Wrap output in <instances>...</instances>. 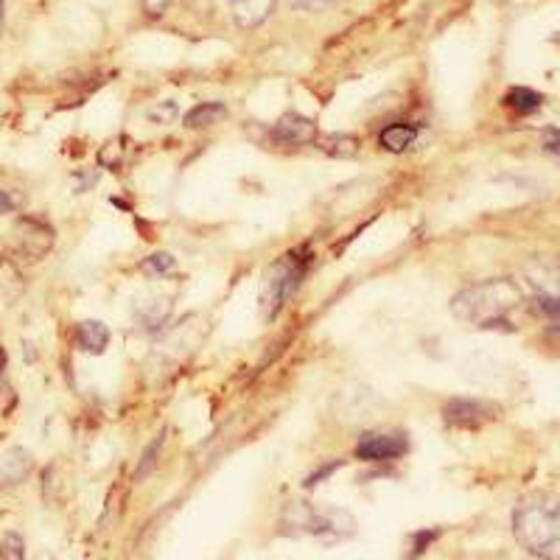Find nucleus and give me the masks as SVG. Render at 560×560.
Wrapping results in <instances>:
<instances>
[{
    "mask_svg": "<svg viewBox=\"0 0 560 560\" xmlns=\"http://www.w3.org/2000/svg\"><path fill=\"white\" fill-rule=\"evenodd\" d=\"M518 303H522V289L516 287V280L490 278L454 294L452 312L457 319L477 328H508L510 331L508 314Z\"/></svg>",
    "mask_w": 560,
    "mask_h": 560,
    "instance_id": "nucleus-1",
    "label": "nucleus"
},
{
    "mask_svg": "<svg viewBox=\"0 0 560 560\" xmlns=\"http://www.w3.org/2000/svg\"><path fill=\"white\" fill-rule=\"evenodd\" d=\"M513 535L535 558L560 560V499L549 493L524 497L513 510Z\"/></svg>",
    "mask_w": 560,
    "mask_h": 560,
    "instance_id": "nucleus-2",
    "label": "nucleus"
},
{
    "mask_svg": "<svg viewBox=\"0 0 560 560\" xmlns=\"http://www.w3.org/2000/svg\"><path fill=\"white\" fill-rule=\"evenodd\" d=\"M283 535H314L319 541H342L353 535V516L339 508H314L312 502H289L280 513Z\"/></svg>",
    "mask_w": 560,
    "mask_h": 560,
    "instance_id": "nucleus-3",
    "label": "nucleus"
},
{
    "mask_svg": "<svg viewBox=\"0 0 560 560\" xmlns=\"http://www.w3.org/2000/svg\"><path fill=\"white\" fill-rule=\"evenodd\" d=\"M308 264H312V253H289L267 269V278H264L261 287L264 319H275V314L287 306V300L298 292L303 278H306Z\"/></svg>",
    "mask_w": 560,
    "mask_h": 560,
    "instance_id": "nucleus-4",
    "label": "nucleus"
},
{
    "mask_svg": "<svg viewBox=\"0 0 560 560\" xmlns=\"http://www.w3.org/2000/svg\"><path fill=\"white\" fill-rule=\"evenodd\" d=\"M524 275L538 308L549 317H560V258H535Z\"/></svg>",
    "mask_w": 560,
    "mask_h": 560,
    "instance_id": "nucleus-5",
    "label": "nucleus"
},
{
    "mask_svg": "<svg viewBox=\"0 0 560 560\" xmlns=\"http://www.w3.org/2000/svg\"><path fill=\"white\" fill-rule=\"evenodd\" d=\"M409 452V440L404 432H364L357 443V457L362 463H387V459H401Z\"/></svg>",
    "mask_w": 560,
    "mask_h": 560,
    "instance_id": "nucleus-6",
    "label": "nucleus"
},
{
    "mask_svg": "<svg viewBox=\"0 0 560 560\" xmlns=\"http://www.w3.org/2000/svg\"><path fill=\"white\" fill-rule=\"evenodd\" d=\"M497 412H499L497 404L479 401V398H452V401L443 407V418H446V423L457 429H479L482 423L497 418Z\"/></svg>",
    "mask_w": 560,
    "mask_h": 560,
    "instance_id": "nucleus-7",
    "label": "nucleus"
},
{
    "mask_svg": "<svg viewBox=\"0 0 560 560\" xmlns=\"http://www.w3.org/2000/svg\"><path fill=\"white\" fill-rule=\"evenodd\" d=\"M269 138L278 147H308V143L317 140V124L306 118V115L287 113L269 127Z\"/></svg>",
    "mask_w": 560,
    "mask_h": 560,
    "instance_id": "nucleus-8",
    "label": "nucleus"
},
{
    "mask_svg": "<svg viewBox=\"0 0 560 560\" xmlns=\"http://www.w3.org/2000/svg\"><path fill=\"white\" fill-rule=\"evenodd\" d=\"M275 3L278 0H230V14H233V23L238 28L253 32L272 18Z\"/></svg>",
    "mask_w": 560,
    "mask_h": 560,
    "instance_id": "nucleus-9",
    "label": "nucleus"
},
{
    "mask_svg": "<svg viewBox=\"0 0 560 560\" xmlns=\"http://www.w3.org/2000/svg\"><path fill=\"white\" fill-rule=\"evenodd\" d=\"M20 230H23V249H26L32 258H43V255L51 249L54 233L51 228L39 222V219H20Z\"/></svg>",
    "mask_w": 560,
    "mask_h": 560,
    "instance_id": "nucleus-10",
    "label": "nucleus"
},
{
    "mask_svg": "<svg viewBox=\"0 0 560 560\" xmlns=\"http://www.w3.org/2000/svg\"><path fill=\"white\" fill-rule=\"evenodd\" d=\"M34 463H32V454L26 448H12V452L3 454L0 459V482L7 485H18L32 474Z\"/></svg>",
    "mask_w": 560,
    "mask_h": 560,
    "instance_id": "nucleus-11",
    "label": "nucleus"
},
{
    "mask_svg": "<svg viewBox=\"0 0 560 560\" xmlns=\"http://www.w3.org/2000/svg\"><path fill=\"white\" fill-rule=\"evenodd\" d=\"M109 345V328L98 319H84L79 323V348L88 350V353H104Z\"/></svg>",
    "mask_w": 560,
    "mask_h": 560,
    "instance_id": "nucleus-12",
    "label": "nucleus"
},
{
    "mask_svg": "<svg viewBox=\"0 0 560 560\" xmlns=\"http://www.w3.org/2000/svg\"><path fill=\"white\" fill-rule=\"evenodd\" d=\"M415 138H418V127L415 124H389L387 129H382V135H378V143H382L387 152H407L409 147L415 143Z\"/></svg>",
    "mask_w": 560,
    "mask_h": 560,
    "instance_id": "nucleus-13",
    "label": "nucleus"
},
{
    "mask_svg": "<svg viewBox=\"0 0 560 560\" xmlns=\"http://www.w3.org/2000/svg\"><path fill=\"white\" fill-rule=\"evenodd\" d=\"M224 115H228L224 104L202 102V104H197V107H194L191 113H185L183 124L188 129H208V127H213V124L222 121Z\"/></svg>",
    "mask_w": 560,
    "mask_h": 560,
    "instance_id": "nucleus-14",
    "label": "nucleus"
},
{
    "mask_svg": "<svg viewBox=\"0 0 560 560\" xmlns=\"http://www.w3.org/2000/svg\"><path fill=\"white\" fill-rule=\"evenodd\" d=\"M541 93H535L529 88H513L504 93V104L518 115H533L535 109H541Z\"/></svg>",
    "mask_w": 560,
    "mask_h": 560,
    "instance_id": "nucleus-15",
    "label": "nucleus"
},
{
    "mask_svg": "<svg viewBox=\"0 0 560 560\" xmlns=\"http://www.w3.org/2000/svg\"><path fill=\"white\" fill-rule=\"evenodd\" d=\"M319 149H323L325 154H331V158H353V154H359V138H353V135H325L323 140H319Z\"/></svg>",
    "mask_w": 560,
    "mask_h": 560,
    "instance_id": "nucleus-16",
    "label": "nucleus"
},
{
    "mask_svg": "<svg viewBox=\"0 0 560 560\" xmlns=\"http://www.w3.org/2000/svg\"><path fill=\"white\" fill-rule=\"evenodd\" d=\"M166 434L168 432H166V429H163V432H160L158 438H154L152 443H149L147 452H143V457H140V463H138V471H135V479H143L149 471H152L154 465H158L160 448H163V443H166Z\"/></svg>",
    "mask_w": 560,
    "mask_h": 560,
    "instance_id": "nucleus-17",
    "label": "nucleus"
},
{
    "mask_svg": "<svg viewBox=\"0 0 560 560\" xmlns=\"http://www.w3.org/2000/svg\"><path fill=\"white\" fill-rule=\"evenodd\" d=\"M143 269L149 275H158V278H168V275L177 272V258L172 253H154L143 261Z\"/></svg>",
    "mask_w": 560,
    "mask_h": 560,
    "instance_id": "nucleus-18",
    "label": "nucleus"
},
{
    "mask_svg": "<svg viewBox=\"0 0 560 560\" xmlns=\"http://www.w3.org/2000/svg\"><path fill=\"white\" fill-rule=\"evenodd\" d=\"M0 560H26V544L18 533H7L0 541Z\"/></svg>",
    "mask_w": 560,
    "mask_h": 560,
    "instance_id": "nucleus-19",
    "label": "nucleus"
},
{
    "mask_svg": "<svg viewBox=\"0 0 560 560\" xmlns=\"http://www.w3.org/2000/svg\"><path fill=\"white\" fill-rule=\"evenodd\" d=\"M440 527H432V529H418V533L412 535V547H409V558L407 560H415V558H420V555L427 552L429 547H432L434 541H438L440 538Z\"/></svg>",
    "mask_w": 560,
    "mask_h": 560,
    "instance_id": "nucleus-20",
    "label": "nucleus"
},
{
    "mask_svg": "<svg viewBox=\"0 0 560 560\" xmlns=\"http://www.w3.org/2000/svg\"><path fill=\"white\" fill-rule=\"evenodd\" d=\"M149 118H152V121H158V124H172L174 118H177V104H174V102L158 104V107L149 109Z\"/></svg>",
    "mask_w": 560,
    "mask_h": 560,
    "instance_id": "nucleus-21",
    "label": "nucleus"
},
{
    "mask_svg": "<svg viewBox=\"0 0 560 560\" xmlns=\"http://www.w3.org/2000/svg\"><path fill=\"white\" fill-rule=\"evenodd\" d=\"M20 205H23V197L14 191H0V217L3 213H12V210H18Z\"/></svg>",
    "mask_w": 560,
    "mask_h": 560,
    "instance_id": "nucleus-22",
    "label": "nucleus"
},
{
    "mask_svg": "<svg viewBox=\"0 0 560 560\" xmlns=\"http://www.w3.org/2000/svg\"><path fill=\"white\" fill-rule=\"evenodd\" d=\"M544 149L560 158V129H544Z\"/></svg>",
    "mask_w": 560,
    "mask_h": 560,
    "instance_id": "nucleus-23",
    "label": "nucleus"
},
{
    "mask_svg": "<svg viewBox=\"0 0 560 560\" xmlns=\"http://www.w3.org/2000/svg\"><path fill=\"white\" fill-rule=\"evenodd\" d=\"M339 465H342V459H337V463H331V465H323V468H319L317 474H312V477H308L306 482H303V488H314V485H319V479L331 477V474L337 471Z\"/></svg>",
    "mask_w": 560,
    "mask_h": 560,
    "instance_id": "nucleus-24",
    "label": "nucleus"
},
{
    "mask_svg": "<svg viewBox=\"0 0 560 560\" xmlns=\"http://www.w3.org/2000/svg\"><path fill=\"white\" fill-rule=\"evenodd\" d=\"M168 7H172V0H143V9H147V14H152V18H160Z\"/></svg>",
    "mask_w": 560,
    "mask_h": 560,
    "instance_id": "nucleus-25",
    "label": "nucleus"
},
{
    "mask_svg": "<svg viewBox=\"0 0 560 560\" xmlns=\"http://www.w3.org/2000/svg\"><path fill=\"white\" fill-rule=\"evenodd\" d=\"M292 3L298 9H306V12H319V9H325L334 0H292Z\"/></svg>",
    "mask_w": 560,
    "mask_h": 560,
    "instance_id": "nucleus-26",
    "label": "nucleus"
},
{
    "mask_svg": "<svg viewBox=\"0 0 560 560\" xmlns=\"http://www.w3.org/2000/svg\"><path fill=\"white\" fill-rule=\"evenodd\" d=\"M3 376H7V350L0 348V393H3Z\"/></svg>",
    "mask_w": 560,
    "mask_h": 560,
    "instance_id": "nucleus-27",
    "label": "nucleus"
},
{
    "mask_svg": "<svg viewBox=\"0 0 560 560\" xmlns=\"http://www.w3.org/2000/svg\"><path fill=\"white\" fill-rule=\"evenodd\" d=\"M3 12H7V3L0 0V26H3Z\"/></svg>",
    "mask_w": 560,
    "mask_h": 560,
    "instance_id": "nucleus-28",
    "label": "nucleus"
}]
</instances>
